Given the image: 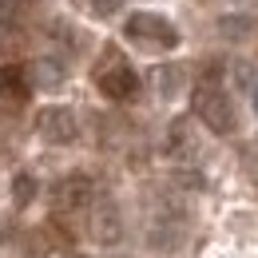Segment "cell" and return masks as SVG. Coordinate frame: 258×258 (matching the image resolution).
Returning <instances> with one entry per match:
<instances>
[{
  "label": "cell",
  "instance_id": "5b68a950",
  "mask_svg": "<svg viewBox=\"0 0 258 258\" xmlns=\"http://www.w3.org/2000/svg\"><path fill=\"white\" fill-rule=\"evenodd\" d=\"M36 131H40L44 143L64 147V143H76L80 123H76V111H72V107H44V111L36 115Z\"/></svg>",
  "mask_w": 258,
  "mask_h": 258
},
{
  "label": "cell",
  "instance_id": "4fadbf2b",
  "mask_svg": "<svg viewBox=\"0 0 258 258\" xmlns=\"http://www.w3.org/2000/svg\"><path fill=\"white\" fill-rule=\"evenodd\" d=\"M20 8H24V0H0V24H12L20 16Z\"/></svg>",
  "mask_w": 258,
  "mask_h": 258
},
{
  "label": "cell",
  "instance_id": "2e32d148",
  "mask_svg": "<svg viewBox=\"0 0 258 258\" xmlns=\"http://www.w3.org/2000/svg\"><path fill=\"white\" fill-rule=\"evenodd\" d=\"M238 4H254V0H238Z\"/></svg>",
  "mask_w": 258,
  "mask_h": 258
},
{
  "label": "cell",
  "instance_id": "5bb4252c",
  "mask_svg": "<svg viewBox=\"0 0 258 258\" xmlns=\"http://www.w3.org/2000/svg\"><path fill=\"white\" fill-rule=\"evenodd\" d=\"M254 111H258V88H254Z\"/></svg>",
  "mask_w": 258,
  "mask_h": 258
},
{
  "label": "cell",
  "instance_id": "9a60e30c",
  "mask_svg": "<svg viewBox=\"0 0 258 258\" xmlns=\"http://www.w3.org/2000/svg\"><path fill=\"white\" fill-rule=\"evenodd\" d=\"M68 258H88V254H68Z\"/></svg>",
  "mask_w": 258,
  "mask_h": 258
},
{
  "label": "cell",
  "instance_id": "8fae6325",
  "mask_svg": "<svg viewBox=\"0 0 258 258\" xmlns=\"http://www.w3.org/2000/svg\"><path fill=\"white\" fill-rule=\"evenodd\" d=\"M179 84H183V68H163L159 72V92L163 96H175Z\"/></svg>",
  "mask_w": 258,
  "mask_h": 258
},
{
  "label": "cell",
  "instance_id": "9c48e42d",
  "mask_svg": "<svg viewBox=\"0 0 258 258\" xmlns=\"http://www.w3.org/2000/svg\"><path fill=\"white\" fill-rule=\"evenodd\" d=\"M167 155H175V159H191L195 155V135L183 119H175L171 131H167Z\"/></svg>",
  "mask_w": 258,
  "mask_h": 258
},
{
  "label": "cell",
  "instance_id": "7c38bea8",
  "mask_svg": "<svg viewBox=\"0 0 258 258\" xmlns=\"http://www.w3.org/2000/svg\"><path fill=\"white\" fill-rule=\"evenodd\" d=\"M84 4H88L92 16H115V12L123 8V0H84Z\"/></svg>",
  "mask_w": 258,
  "mask_h": 258
},
{
  "label": "cell",
  "instance_id": "3957f363",
  "mask_svg": "<svg viewBox=\"0 0 258 258\" xmlns=\"http://www.w3.org/2000/svg\"><path fill=\"white\" fill-rule=\"evenodd\" d=\"M96 88L107 99H131L139 92V80H135L131 64L119 52H103V60H99V68H96Z\"/></svg>",
  "mask_w": 258,
  "mask_h": 258
},
{
  "label": "cell",
  "instance_id": "277c9868",
  "mask_svg": "<svg viewBox=\"0 0 258 258\" xmlns=\"http://www.w3.org/2000/svg\"><path fill=\"white\" fill-rule=\"evenodd\" d=\"M96 203V183L84 175V171H72L64 175L56 187H52V207L60 215H76V211H88Z\"/></svg>",
  "mask_w": 258,
  "mask_h": 258
},
{
  "label": "cell",
  "instance_id": "8992f818",
  "mask_svg": "<svg viewBox=\"0 0 258 258\" xmlns=\"http://www.w3.org/2000/svg\"><path fill=\"white\" fill-rule=\"evenodd\" d=\"M88 230L99 246H115L123 238V219H119V207L111 199H96L92 203V219H88Z\"/></svg>",
  "mask_w": 258,
  "mask_h": 258
},
{
  "label": "cell",
  "instance_id": "ba28073f",
  "mask_svg": "<svg viewBox=\"0 0 258 258\" xmlns=\"http://www.w3.org/2000/svg\"><path fill=\"white\" fill-rule=\"evenodd\" d=\"M24 76H28V84H32V88H40V92H56V88H64V80H68L64 64H60V60H52V56L32 60Z\"/></svg>",
  "mask_w": 258,
  "mask_h": 258
},
{
  "label": "cell",
  "instance_id": "7a4b0ae2",
  "mask_svg": "<svg viewBox=\"0 0 258 258\" xmlns=\"http://www.w3.org/2000/svg\"><path fill=\"white\" fill-rule=\"evenodd\" d=\"M195 115L215 131V135H230L234 123H238L234 103H230V96H226L219 84H203V88H195Z\"/></svg>",
  "mask_w": 258,
  "mask_h": 258
},
{
  "label": "cell",
  "instance_id": "e0dca14e",
  "mask_svg": "<svg viewBox=\"0 0 258 258\" xmlns=\"http://www.w3.org/2000/svg\"><path fill=\"white\" fill-rule=\"evenodd\" d=\"M0 234H4V226H0Z\"/></svg>",
  "mask_w": 258,
  "mask_h": 258
},
{
  "label": "cell",
  "instance_id": "6da1fadb",
  "mask_svg": "<svg viewBox=\"0 0 258 258\" xmlns=\"http://www.w3.org/2000/svg\"><path fill=\"white\" fill-rule=\"evenodd\" d=\"M123 36H127L131 44L147 48V52H167V48L179 44V28L167 16H159V12H135V16H127Z\"/></svg>",
  "mask_w": 258,
  "mask_h": 258
},
{
  "label": "cell",
  "instance_id": "52a82bcc",
  "mask_svg": "<svg viewBox=\"0 0 258 258\" xmlns=\"http://www.w3.org/2000/svg\"><path fill=\"white\" fill-rule=\"evenodd\" d=\"M28 92H32V84L20 68H0V115L20 111L28 103Z\"/></svg>",
  "mask_w": 258,
  "mask_h": 258
},
{
  "label": "cell",
  "instance_id": "30bf717a",
  "mask_svg": "<svg viewBox=\"0 0 258 258\" xmlns=\"http://www.w3.org/2000/svg\"><path fill=\"white\" fill-rule=\"evenodd\" d=\"M36 195V179L28 175V171H20L16 179H12V199H16V207H28Z\"/></svg>",
  "mask_w": 258,
  "mask_h": 258
}]
</instances>
